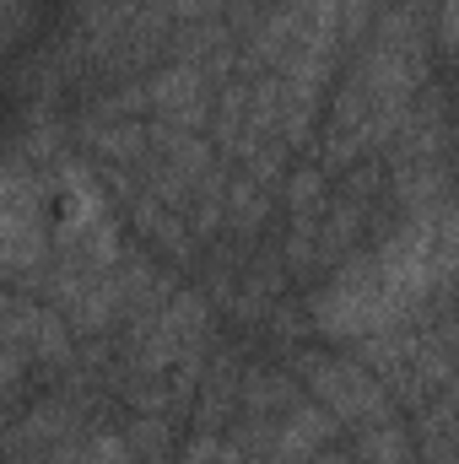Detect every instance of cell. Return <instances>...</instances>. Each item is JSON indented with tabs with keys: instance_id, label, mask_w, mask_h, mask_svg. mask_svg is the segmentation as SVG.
I'll use <instances>...</instances> for the list:
<instances>
[{
	"instance_id": "4",
	"label": "cell",
	"mask_w": 459,
	"mask_h": 464,
	"mask_svg": "<svg viewBox=\"0 0 459 464\" xmlns=\"http://www.w3.org/2000/svg\"><path fill=\"white\" fill-rule=\"evenodd\" d=\"M22 362H27V356L0 351V416H5V405H11V394H16V383H22Z\"/></svg>"
},
{
	"instance_id": "3",
	"label": "cell",
	"mask_w": 459,
	"mask_h": 464,
	"mask_svg": "<svg viewBox=\"0 0 459 464\" xmlns=\"http://www.w3.org/2000/svg\"><path fill=\"white\" fill-rule=\"evenodd\" d=\"M303 383H308L314 405H325L330 421L336 427H351V432H367V427L400 416L395 411V394L356 356H303Z\"/></svg>"
},
{
	"instance_id": "1",
	"label": "cell",
	"mask_w": 459,
	"mask_h": 464,
	"mask_svg": "<svg viewBox=\"0 0 459 464\" xmlns=\"http://www.w3.org/2000/svg\"><path fill=\"white\" fill-rule=\"evenodd\" d=\"M308 314H314V330H319L325 341H346V346H362V341H373L378 330H395V324H405V319H422V314H411V308L395 297V286H389V276L378 270L373 248H362V254L346 259L341 270L314 292Z\"/></svg>"
},
{
	"instance_id": "2",
	"label": "cell",
	"mask_w": 459,
	"mask_h": 464,
	"mask_svg": "<svg viewBox=\"0 0 459 464\" xmlns=\"http://www.w3.org/2000/svg\"><path fill=\"white\" fill-rule=\"evenodd\" d=\"M49 189L27 151H0V281L49 270Z\"/></svg>"
}]
</instances>
